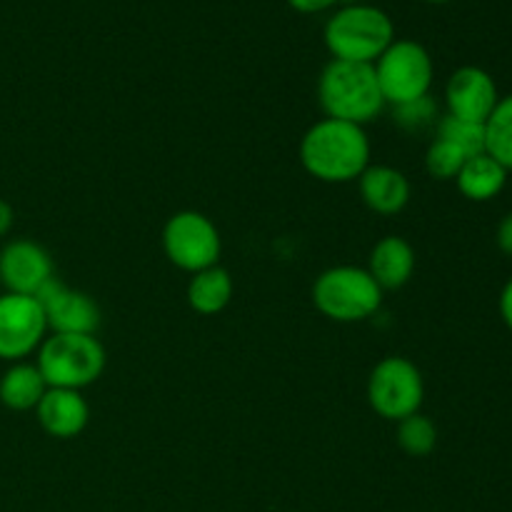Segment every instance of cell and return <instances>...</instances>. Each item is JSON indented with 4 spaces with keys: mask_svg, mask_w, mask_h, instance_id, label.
I'll return each mask as SVG.
<instances>
[{
    "mask_svg": "<svg viewBox=\"0 0 512 512\" xmlns=\"http://www.w3.org/2000/svg\"><path fill=\"white\" fill-rule=\"evenodd\" d=\"M500 318L512 330V278L505 283L503 293H500Z\"/></svg>",
    "mask_w": 512,
    "mask_h": 512,
    "instance_id": "obj_26",
    "label": "cell"
},
{
    "mask_svg": "<svg viewBox=\"0 0 512 512\" xmlns=\"http://www.w3.org/2000/svg\"><path fill=\"white\" fill-rule=\"evenodd\" d=\"M313 305L335 323H360L378 313L383 305V290L368 268L335 265L315 278Z\"/></svg>",
    "mask_w": 512,
    "mask_h": 512,
    "instance_id": "obj_4",
    "label": "cell"
},
{
    "mask_svg": "<svg viewBox=\"0 0 512 512\" xmlns=\"http://www.w3.org/2000/svg\"><path fill=\"white\" fill-rule=\"evenodd\" d=\"M300 163L320 183H353L370 165V138L363 125L323 118L305 130Z\"/></svg>",
    "mask_w": 512,
    "mask_h": 512,
    "instance_id": "obj_1",
    "label": "cell"
},
{
    "mask_svg": "<svg viewBox=\"0 0 512 512\" xmlns=\"http://www.w3.org/2000/svg\"><path fill=\"white\" fill-rule=\"evenodd\" d=\"M48 323V333L95 335L100 325V308L88 293L73 290L58 278H50L35 293Z\"/></svg>",
    "mask_w": 512,
    "mask_h": 512,
    "instance_id": "obj_10",
    "label": "cell"
},
{
    "mask_svg": "<svg viewBox=\"0 0 512 512\" xmlns=\"http://www.w3.org/2000/svg\"><path fill=\"white\" fill-rule=\"evenodd\" d=\"M13 223H15L13 205L5 203V200H0V238H5V235L10 233Z\"/></svg>",
    "mask_w": 512,
    "mask_h": 512,
    "instance_id": "obj_27",
    "label": "cell"
},
{
    "mask_svg": "<svg viewBox=\"0 0 512 512\" xmlns=\"http://www.w3.org/2000/svg\"><path fill=\"white\" fill-rule=\"evenodd\" d=\"M505 183H508V170L498 160L490 158L488 153H478L465 160L458 178H455L460 195L473 200V203H488V200L498 198Z\"/></svg>",
    "mask_w": 512,
    "mask_h": 512,
    "instance_id": "obj_16",
    "label": "cell"
},
{
    "mask_svg": "<svg viewBox=\"0 0 512 512\" xmlns=\"http://www.w3.org/2000/svg\"><path fill=\"white\" fill-rule=\"evenodd\" d=\"M495 240H498V248L503 250L505 255H512V213H508L503 220H500Z\"/></svg>",
    "mask_w": 512,
    "mask_h": 512,
    "instance_id": "obj_25",
    "label": "cell"
},
{
    "mask_svg": "<svg viewBox=\"0 0 512 512\" xmlns=\"http://www.w3.org/2000/svg\"><path fill=\"white\" fill-rule=\"evenodd\" d=\"M485 153L512 170V93L498 100L490 118L485 120Z\"/></svg>",
    "mask_w": 512,
    "mask_h": 512,
    "instance_id": "obj_19",
    "label": "cell"
},
{
    "mask_svg": "<svg viewBox=\"0 0 512 512\" xmlns=\"http://www.w3.org/2000/svg\"><path fill=\"white\" fill-rule=\"evenodd\" d=\"M468 155L463 150H458L455 145L445 143V140L435 138L428 145V153H425V170H428L430 178L435 180H455L458 178L460 168L465 165Z\"/></svg>",
    "mask_w": 512,
    "mask_h": 512,
    "instance_id": "obj_22",
    "label": "cell"
},
{
    "mask_svg": "<svg viewBox=\"0 0 512 512\" xmlns=\"http://www.w3.org/2000/svg\"><path fill=\"white\" fill-rule=\"evenodd\" d=\"M338 3L340 0H288L290 8H295L298 13H323Z\"/></svg>",
    "mask_w": 512,
    "mask_h": 512,
    "instance_id": "obj_24",
    "label": "cell"
},
{
    "mask_svg": "<svg viewBox=\"0 0 512 512\" xmlns=\"http://www.w3.org/2000/svg\"><path fill=\"white\" fill-rule=\"evenodd\" d=\"M358 190L363 203L368 205L373 213L398 215L408 208L410 203V180L403 170L393 168V165H373L363 170L358 178Z\"/></svg>",
    "mask_w": 512,
    "mask_h": 512,
    "instance_id": "obj_14",
    "label": "cell"
},
{
    "mask_svg": "<svg viewBox=\"0 0 512 512\" xmlns=\"http://www.w3.org/2000/svg\"><path fill=\"white\" fill-rule=\"evenodd\" d=\"M35 365L48 388L83 390L105 370V348L95 335L50 333L35 353Z\"/></svg>",
    "mask_w": 512,
    "mask_h": 512,
    "instance_id": "obj_5",
    "label": "cell"
},
{
    "mask_svg": "<svg viewBox=\"0 0 512 512\" xmlns=\"http://www.w3.org/2000/svg\"><path fill=\"white\" fill-rule=\"evenodd\" d=\"M395 440H398V448L405 455H410V458H425L438 445V428H435V423L428 415L415 413L400 420L398 430H395Z\"/></svg>",
    "mask_w": 512,
    "mask_h": 512,
    "instance_id": "obj_20",
    "label": "cell"
},
{
    "mask_svg": "<svg viewBox=\"0 0 512 512\" xmlns=\"http://www.w3.org/2000/svg\"><path fill=\"white\" fill-rule=\"evenodd\" d=\"M318 103L325 118L345 120L363 128L385 108L373 65L335 58H330L318 78Z\"/></svg>",
    "mask_w": 512,
    "mask_h": 512,
    "instance_id": "obj_2",
    "label": "cell"
},
{
    "mask_svg": "<svg viewBox=\"0 0 512 512\" xmlns=\"http://www.w3.org/2000/svg\"><path fill=\"white\" fill-rule=\"evenodd\" d=\"M323 40L335 60L373 65L395 40V25L383 8L343 5L325 23Z\"/></svg>",
    "mask_w": 512,
    "mask_h": 512,
    "instance_id": "obj_3",
    "label": "cell"
},
{
    "mask_svg": "<svg viewBox=\"0 0 512 512\" xmlns=\"http://www.w3.org/2000/svg\"><path fill=\"white\" fill-rule=\"evenodd\" d=\"M435 138L455 145V148L463 150L468 158L485 153V123H473V120H463L445 113L443 118H438V123H435Z\"/></svg>",
    "mask_w": 512,
    "mask_h": 512,
    "instance_id": "obj_21",
    "label": "cell"
},
{
    "mask_svg": "<svg viewBox=\"0 0 512 512\" xmlns=\"http://www.w3.org/2000/svg\"><path fill=\"white\" fill-rule=\"evenodd\" d=\"M393 110L395 120H398V125H403L405 130H423L428 128V125L438 123V105H435V100L430 98V95L413 100V103L398 105V108Z\"/></svg>",
    "mask_w": 512,
    "mask_h": 512,
    "instance_id": "obj_23",
    "label": "cell"
},
{
    "mask_svg": "<svg viewBox=\"0 0 512 512\" xmlns=\"http://www.w3.org/2000/svg\"><path fill=\"white\" fill-rule=\"evenodd\" d=\"M45 390H48V383L40 375L38 365L20 360V363H10V368L0 378V403L15 413H28L38 408Z\"/></svg>",
    "mask_w": 512,
    "mask_h": 512,
    "instance_id": "obj_17",
    "label": "cell"
},
{
    "mask_svg": "<svg viewBox=\"0 0 512 512\" xmlns=\"http://www.w3.org/2000/svg\"><path fill=\"white\" fill-rule=\"evenodd\" d=\"M498 85L488 70L478 65H463L455 70L445 85V105L448 115L455 118L485 123L498 105Z\"/></svg>",
    "mask_w": 512,
    "mask_h": 512,
    "instance_id": "obj_12",
    "label": "cell"
},
{
    "mask_svg": "<svg viewBox=\"0 0 512 512\" xmlns=\"http://www.w3.org/2000/svg\"><path fill=\"white\" fill-rule=\"evenodd\" d=\"M425 400V380L418 365L403 355H388L368 378V403L390 423L420 413Z\"/></svg>",
    "mask_w": 512,
    "mask_h": 512,
    "instance_id": "obj_7",
    "label": "cell"
},
{
    "mask_svg": "<svg viewBox=\"0 0 512 512\" xmlns=\"http://www.w3.org/2000/svg\"><path fill=\"white\" fill-rule=\"evenodd\" d=\"M40 428L58 440L78 438L90 420L88 400L83 398V390L68 388H48L43 400L35 408Z\"/></svg>",
    "mask_w": 512,
    "mask_h": 512,
    "instance_id": "obj_13",
    "label": "cell"
},
{
    "mask_svg": "<svg viewBox=\"0 0 512 512\" xmlns=\"http://www.w3.org/2000/svg\"><path fill=\"white\" fill-rule=\"evenodd\" d=\"M368 273L380 290H398L410 283L415 273V250L400 235H385L373 245L368 258Z\"/></svg>",
    "mask_w": 512,
    "mask_h": 512,
    "instance_id": "obj_15",
    "label": "cell"
},
{
    "mask_svg": "<svg viewBox=\"0 0 512 512\" xmlns=\"http://www.w3.org/2000/svg\"><path fill=\"white\" fill-rule=\"evenodd\" d=\"M425 3H448V0H425Z\"/></svg>",
    "mask_w": 512,
    "mask_h": 512,
    "instance_id": "obj_28",
    "label": "cell"
},
{
    "mask_svg": "<svg viewBox=\"0 0 512 512\" xmlns=\"http://www.w3.org/2000/svg\"><path fill=\"white\" fill-rule=\"evenodd\" d=\"M235 293L233 278L223 265H213V268L198 270L190 275L188 283V305L200 315H218L230 305Z\"/></svg>",
    "mask_w": 512,
    "mask_h": 512,
    "instance_id": "obj_18",
    "label": "cell"
},
{
    "mask_svg": "<svg viewBox=\"0 0 512 512\" xmlns=\"http://www.w3.org/2000/svg\"><path fill=\"white\" fill-rule=\"evenodd\" d=\"M373 68L385 105H390V108L425 98L433 88V58H430L428 48L418 40L395 38L388 45V50L375 60Z\"/></svg>",
    "mask_w": 512,
    "mask_h": 512,
    "instance_id": "obj_6",
    "label": "cell"
},
{
    "mask_svg": "<svg viewBox=\"0 0 512 512\" xmlns=\"http://www.w3.org/2000/svg\"><path fill=\"white\" fill-rule=\"evenodd\" d=\"M48 338V323L40 303L30 295H0V360L20 363L38 353Z\"/></svg>",
    "mask_w": 512,
    "mask_h": 512,
    "instance_id": "obj_9",
    "label": "cell"
},
{
    "mask_svg": "<svg viewBox=\"0 0 512 512\" xmlns=\"http://www.w3.org/2000/svg\"><path fill=\"white\" fill-rule=\"evenodd\" d=\"M50 278H55L53 258L35 240H10L0 250V285L5 288V293L30 295V298H35V293Z\"/></svg>",
    "mask_w": 512,
    "mask_h": 512,
    "instance_id": "obj_11",
    "label": "cell"
},
{
    "mask_svg": "<svg viewBox=\"0 0 512 512\" xmlns=\"http://www.w3.org/2000/svg\"><path fill=\"white\" fill-rule=\"evenodd\" d=\"M163 250L165 258L175 268L185 273H198V270L218 265L223 253V238L213 220L198 210H178L170 215L163 228Z\"/></svg>",
    "mask_w": 512,
    "mask_h": 512,
    "instance_id": "obj_8",
    "label": "cell"
}]
</instances>
